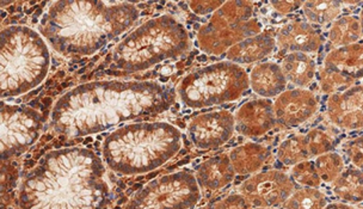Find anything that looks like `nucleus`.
Segmentation results:
<instances>
[{"mask_svg": "<svg viewBox=\"0 0 363 209\" xmlns=\"http://www.w3.org/2000/svg\"><path fill=\"white\" fill-rule=\"evenodd\" d=\"M183 135L167 122H132L121 125L104 139L103 162L122 176L155 171L177 156Z\"/></svg>", "mask_w": 363, "mask_h": 209, "instance_id": "obj_4", "label": "nucleus"}, {"mask_svg": "<svg viewBox=\"0 0 363 209\" xmlns=\"http://www.w3.org/2000/svg\"><path fill=\"white\" fill-rule=\"evenodd\" d=\"M325 193L317 188H301L295 189L287 201L284 203V209H324L328 205Z\"/></svg>", "mask_w": 363, "mask_h": 209, "instance_id": "obj_27", "label": "nucleus"}, {"mask_svg": "<svg viewBox=\"0 0 363 209\" xmlns=\"http://www.w3.org/2000/svg\"><path fill=\"white\" fill-rule=\"evenodd\" d=\"M270 152L264 145L246 142L232 149L230 153L235 175H255L268 162Z\"/></svg>", "mask_w": 363, "mask_h": 209, "instance_id": "obj_21", "label": "nucleus"}, {"mask_svg": "<svg viewBox=\"0 0 363 209\" xmlns=\"http://www.w3.org/2000/svg\"><path fill=\"white\" fill-rule=\"evenodd\" d=\"M167 84L133 80H99L68 90L54 104L50 125L67 137L103 133L139 118L158 116L176 102Z\"/></svg>", "mask_w": 363, "mask_h": 209, "instance_id": "obj_1", "label": "nucleus"}, {"mask_svg": "<svg viewBox=\"0 0 363 209\" xmlns=\"http://www.w3.org/2000/svg\"><path fill=\"white\" fill-rule=\"evenodd\" d=\"M50 48L31 28L11 26L0 34L1 98L24 95L38 88L48 74Z\"/></svg>", "mask_w": 363, "mask_h": 209, "instance_id": "obj_6", "label": "nucleus"}, {"mask_svg": "<svg viewBox=\"0 0 363 209\" xmlns=\"http://www.w3.org/2000/svg\"><path fill=\"white\" fill-rule=\"evenodd\" d=\"M319 99L307 89H291L277 96L274 113L277 125L284 128H296L317 114Z\"/></svg>", "mask_w": 363, "mask_h": 209, "instance_id": "obj_13", "label": "nucleus"}, {"mask_svg": "<svg viewBox=\"0 0 363 209\" xmlns=\"http://www.w3.org/2000/svg\"><path fill=\"white\" fill-rule=\"evenodd\" d=\"M306 135L307 146L311 158L322 156L324 153L333 152L336 149V140L331 134L320 128L311 130Z\"/></svg>", "mask_w": 363, "mask_h": 209, "instance_id": "obj_30", "label": "nucleus"}, {"mask_svg": "<svg viewBox=\"0 0 363 209\" xmlns=\"http://www.w3.org/2000/svg\"><path fill=\"white\" fill-rule=\"evenodd\" d=\"M324 209H357L355 205L343 203V202H333V203H328Z\"/></svg>", "mask_w": 363, "mask_h": 209, "instance_id": "obj_36", "label": "nucleus"}, {"mask_svg": "<svg viewBox=\"0 0 363 209\" xmlns=\"http://www.w3.org/2000/svg\"><path fill=\"white\" fill-rule=\"evenodd\" d=\"M110 186L104 162L85 147L48 152L24 176L19 209H104Z\"/></svg>", "mask_w": 363, "mask_h": 209, "instance_id": "obj_2", "label": "nucleus"}, {"mask_svg": "<svg viewBox=\"0 0 363 209\" xmlns=\"http://www.w3.org/2000/svg\"><path fill=\"white\" fill-rule=\"evenodd\" d=\"M250 88L262 98H274L287 90V79L281 65L262 62L255 66L249 76Z\"/></svg>", "mask_w": 363, "mask_h": 209, "instance_id": "obj_19", "label": "nucleus"}, {"mask_svg": "<svg viewBox=\"0 0 363 209\" xmlns=\"http://www.w3.org/2000/svg\"><path fill=\"white\" fill-rule=\"evenodd\" d=\"M249 88L245 69L226 60L189 73L176 94L186 107L202 109L238 101Z\"/></svg>", "mask_w": 363, "mask_h": 209, "instance_id": "obj_7", "label": "nucleus"}, {"mask_svg": "<svg viewBox=\"0 0 363 209\" xmlns=\"http://www.w3.org/2000/svg\"><path fill=\"white\" fill-rule=\"evenodd\" d=\"M294 191V182L286 172L268 170L246 179L239 188V194L249 201L252 208H275L284 205Z\"/></svg>", "mask_w": 363, "mask_h": 209, "instance_id": "obj_11", "label": "nucleus"}, {"mask_svg": "<svg viewBox=\"0 0 363 209\" xmlns=\"http://www.w3.org/2000/svg\"><path fill=\"white\" fill-rule=\"evenodd\" d=\"M214 209H252V205L242 194H232L218 202Z\"/></svg>", "mask_w": 363, "mask_h": 209, "instance_id": "obj_33", "label": "nucleus"}, {"mask_svg": "<svg viewBox=\"0 0 363 209\" xmlns=\"http://www.w3.org/2000/svg\"><path fill=\"white\" fill-rule=\"evenodd\" d=\"M303 16L311 23L325 26L333 23L340 16L342 3L340 1H303Z\"/></svg>", "mask_w": 363, "mask_h": 209, "instance_id": "obj_26", "label": "nucleus"}, {"mask_svg": "<svg viewBox=\"0 0 363 209\" xmlns=\"http://www.w3.org/2000/svg\"><path fill=\"white\" fill-rule=\"evenodd\" d=\"M281 69L288 83L299 89L308 86L317 74V64L310 54L288 53Z\"/></svg>", "mask_w": 363, "mask_h": 209, "instance_id": "obj_22", "label": "nucleus"}, {"mask_svg": "<svg viewBox=\"0 0 363 209\" xmlns=\"http://www.w3.org/2000/svg\"><path fill=\"white\" fill-rule=\"evenodd\" d=\"M252 209H272V208H252Z\"/></svg>", "mask_w": 363, "mask_h": 209, "instance_id": "obj_37", "label": "nucleus"}, {"mask_svg": "<svg viewBox=\"0 0 363 209\" xmlns=\"http://www.w3.org/2000/svg\"><path fill=\"white\" fill-rule=\"evenodd\" d=\"M275 48V36L269 31H261L259 34L245 38L228 50L226 53L227 61L239 66L249 65L272 55Z\"/></svg>", "mask_w": 363, "mask_h": 209, "instance_id": "obj_17", "label": "nucleus"}, {"mask_svg": "<svg viewBox=\"0 0 363 209\" xmlns=\"http://www.w3.org/2000/svg\"><path fill=\"white\" fill-rule=\"evenodd\" d=\"M313 163L319 179L325 184H331L345 169V158L335 151L315 157Z\"/></svg>", "mask_w": 363, "mask_h": 209, "instance_id": "obj_28", "label": "nucleus"}, {"mask_svg": "<svg viewBox=\"0 0 363 209\" xmlns=\"http://www.w3.org/2000/svg\"><path fill=\"white\" fill-rule=\"evenodd\" d=\"M235 130V115L227 111L197 115L186 127L189 140L200 149H219L231 140Z\"/></svg>", "mask_w": 363, "mask_h": 209, "instance_id": "obj_12", "label": "nucleus"}, {"mask_svg": "<svg viewBox=\"0 0 363 209\" xmlns=\"http://www.w3.org/2000/svg\"><path fill=\"white\" fill-rule=\"evenodd\" d=\"M291 177L293 182L299 184L303 188H317L322 186L323 183L318 176L317 170L314 167L313 160H305L301 163L291 166Z\"/></svg>", "mask_w": 363, "mask_h": 209, "instance_id": "obj_31", "label": "nucleus"}, {"mask_svg": "<svg viewBox=\"0 0 363 209\" xmlns=\"http://www.w3.org/2000/svg\"><path fill=\"white\" fill-rule=\"evenodd\" d=\"M333 193L340 202L355 205L363 200L362 170L356 167H345L340 175L333 181Z\"/></svg>", "mask_w": 363, "mask_h": 209, "instance_id": "obj_23", "label": "nucleus"}, {"mask_svg": "<svg viewBox=\"0 0 363 209\" xmlns=\"http://www.w3.org/2000/svg\"><path fill=\"white\" fill-rule=\"evenodd\" d=\"M261 22L254 18L251 1H225L197 33V46L211 55L227 53L239 42L262 31Z\"/></svg>", "mask_w": 363, "mask_h": 209, "instance_id": "obj_8", "label": "nucleus"}, {"mask_svg": "<svg viewBox=\"0 0 363 209\" xmlns=\"http://www.w3.org/2000/svg\"><path fill=\"white\" fill-rule=\"evenodd\" d=\"M362 85L357 83L345 91L330 96L326 102L329 121L340 130H357L363 125Z\"/></svg>", "mask_w": 363, "mask_h": 209, "instance_id": "obj_14", "label": "nucleus"}, {"mask_svg": "<svg viewBox=\"0 0 363 209\" xmlns=\"http://www.w3.org/2000/svg\"><path fill=\"white\" fill-rule=\"evenodd\" d=\"M277 46L287 53H317L323 41L320 34L308 22L291 21L280 28L277 33Z\"/></svg>", "mask_w": 363, "mask_h": 209, "instance_id": "obj_16", "label": "nucleus"}, {"mask_svg": "<svg viewBox=\"0 0 363 209\" xmlns=\"http://www.w3.org/2000/svg\"><path fill=\"white\" fill-rule=\"evenodd\" d=\"M139 15L130 3L54 1L38 29L61 55L91 57L132 28Z\"/></svg>", "mask_w": 363, "mask_h": 209, "instance_id": "obj_3", "label": "nucleus"}, {"mask_svg": "<svg viewBox=\"0 0 363 209\" xmlns=\"http://www.w3.org/2000/svg\"><path fill=\"white\" fill-rule=\"evenodd\" d=\"M303 1H272V6L281 15H288L303 8Z\"/></svg>", "mask_w": 363, "mask_h": 209, "instance_id": "obj_35", "label": "nucleus"}, {"mask_svg": "<svg viewBox=\"0 0 363 209\" xmlns=\"http://www.w3.org/2000/svg\"><path fill=\"white\" fill-rule=\"evenodd\" d=\"M319 83H320V90L323 94L331 96L337 92L345 91L359 81L352 77L343 74V73L322 67L319 72Z\"/></svg>", "mask_w": 363, "mask_h": 209, "instance_id": "obj_29", "label": "nucleus"}, {"mask_svg": "<svg viewBox=\"0 0 363 209\" xmlns=\"http://www.w3.org/2000/svg\"><path fill=\"white\" fill-rule=\"evenodd\" d=\"M223 1H190L189 8L191 11L197 16H206L209 13H214L218 9L223 6Z\"/></svg>", "mask_w": 363, "mask_h": 209, "instance_id": "obj_34", "label": "nucleus"}, {"mask_svg": "<svg viewBox=\"0 0 363 209\" xmlns=\"http://www.w3.org/2000/svg\"><path fill=\"white\" fill-rule=\"evenodd\" d=\"M197 184L206 191H220L235 179V172L228 154H219L204 160L196 169Z\"/></svg>", "mask_w": 363, "mask_h": 209, "instance_id": "obj_18", "label": "nucleus"}, {"mask_svg": "<svg viewBox=\"0 0 363 209\" xmlns=\"http://www.w3.org/2000/svg\"><path fill=\"white\" fill-rule=\"evenodd\" d=\"M235 130L244 137H263L277 125L274 103L267 98L244 103L235 113Z\"/></svg>", "mask_w": 363, "mask_h": 209, "instance_id": "obj_15", "label": "nucleus"}, {"mask_svg": "<svg viewBox=\"0 0 363 209\" xmlns=\"http://www.w3.org/2000/svg\"><path fill=\"white\" fill-rule=\"evenodd\" d=\"M343 151H345V156L348 157V159L352 162L354 167L362 170V137H361V135L352 139V140L347 141L343 145Z\"/></svg>", "mask_w": 363, "mask_h": 209, "instance_id": "obj_32", "label": "nucleus"}, {"mask_svg": "<svg viewBox=\"0 0 363 209\" xmlns=\"http://www.w3.org/2000/svg\"><path fill=\"white\" fill-rule=\"evenodd\" d=\"M200 186L191 172L178 171L155 179L138 191L125 209H195Z\"/></svg>", "mask_w": 363, "mask_h": 209, "instance_id": "obj_9", "label": "nucleus"}, {"mask_svg": "<svg viewBox=\"0 0 363 209\" xmlns=\"http://www.w3.org/2000/svg\"><path fill=\"white\" fill-rule=\"evenodd\" d=\"M361 38V19L354 15L340 16L336 21H333L328 34L330 43L336 48L359 43Z\"/></svg>", "mask_w": 363, "mask_h": 209, "instance_id": "obj_24", "label": "nucleus"}, {"mask_svg": "<svg viewBox=\"0 0 363 209\" xmlns=\"http://www.w3.org/2000/svg\"><path fill=\"white\" fill-rule=\"evenodd\" d=\"M323 67L333 69L355 78L357 81L362 78L363 47L361 43H354L350 46L333 48L326 54Z\"/></svg>", "mask_w": 363, "mask_h": 209, "instance_id": "obj_20", "label": "nucleus"}, {"mask_svg": "<svg viewBox=\"0 0 363 209\" xmlns=\"http://www.w3.org/2000/svg\"><path fill=\"white\" fill-rule=\"evenodd\" d=\"M191 40L184 26L172 16L148 19L118 42L113 52V64L125 72H141L184 55Z\"/></svg>", "mask_w": 363, "mask_h": 209, "instance_id": "obj_5", "label": "nucleus"}, {"mask_svg": "<svg viewBox=\"0 0 363 209\" xmlns=\"http://www.w3.org/2000/svg\"><path fill=\"white\" fill-rule=\"evenodd\" d=\"M277 159L286 166H294L296 164L311 159L305 134H291L281 142L277 149Z\"/></svg>", "mask_w": 363, "mask_h": 209, "instance_id": "obj_25", "label": "nucleus"}, {"mask_svg": "<svg viewBox=\"0 0 363 209\" xmlns=\"http://www.w3.org/2000/svg\"><path fill=\"white\" fill-rule=\"evenodd\" d=\"M0 152L1 159H10L26 152L38 141L43 130V118L27 106L1 102Z\"/></svg>", "mask_w": 363, "mask_h": 209, "instance_id": "obj_10", "label": "nucleus"}]
</instances>
